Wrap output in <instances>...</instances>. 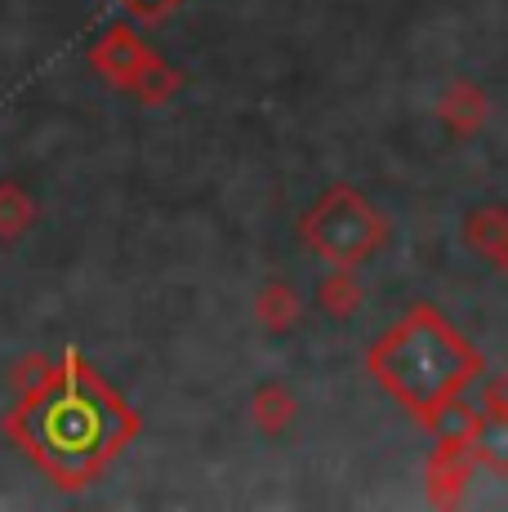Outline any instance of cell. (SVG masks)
Returning <instances> with one entry per match:
<instances>
[{
    "mask_svg": "<svg viewBox=\"0 0 508 512\" xmlns=\"http://www.w3.org/2000/svg\"><path fill=\"white\" fill-rule=\"evenodd\" d=\"M486 401H491V410H495V415H504V419H508V370H504L500 379L491 383V392H486Z\"/></svg>",
    "mask_w": 508,
    "mask_h": 512,
    "instance_id": "5",
    "label": "cell"
},
{
    "mask_svg": "<svg viewBox=\"0 0 508 512\" xmlns=\"http://www.w3.org/2000/svg\"><path fill=\"white\" fill-rule=\"evenodd\" d=\"M370 366L406 410H415L419 419H437V410L451 406L459 388L482 370V361L437 312L415 308L402 326L379 339Z\"/></svg>",
    "mask_w": 508,
    "mask_h": 512,
    "instance_id": "2",
    "label": "cell"
},
{
    "mask_svg": "<svg viewBox=\"0 0 508 512\" xmlns=\"http://www.w3.org/2000/svg\"><path fill=\"white\" fill-rule=\"evenodd\" d=\"M304 241L321 259L353 268L357 259H366L379 241H384V223L370 214V205L348 187H335L317 201V210L304 219Z\"/></svg>",
    "mask_w": 508,
    "mask_h": 512,
    "instance_id": "3",
    "label": "cell"
},
{
    "mask_svg": "<svg viewBox=\"0 0 508 512\" xmlns=\"http://www.w3.org/2000/svg\"><path fill=\"white\" fill-rule=\"evenodd\" d=\"M14 428L63 486H81L130 437V415L99 383V374L67 357V370L45 392H36Z\"/></svg>",
    "mask_w": 508,
    "mask_h": 512,
    "instance_id": "1",
    "label": "cell"
},
{
    "mask_svg": "<svg viewBox=\"0 0 508 512\" xmlns=\"http://www.w3.org/2000/svg\"><path fill=\"white\" fill-rule=\"evenodd\" d=\"M473 446H477V455H482L491 468L508 472V419L491 410V415L482 419V428L473 432Z\"/></svg>",
    "mask_w": 508,
    "mask_h": 512,
    "instance_id": "4",
    "label": "cell"
},
{
    "mask_svg": "<svg viewBox=\"0 0 508 512\" xmlns=\"http://www.w3.org/2000/svg\"><path fill=\"white\" fill-rule=\"evenodd\" d=\"M134 9H156V5H165V0H130Z\"/></svg>",
    "mask_w": 508,
    "mask_h": 512,
    "instance_id": "6",
    "label": "cell"
}]
</instances>
